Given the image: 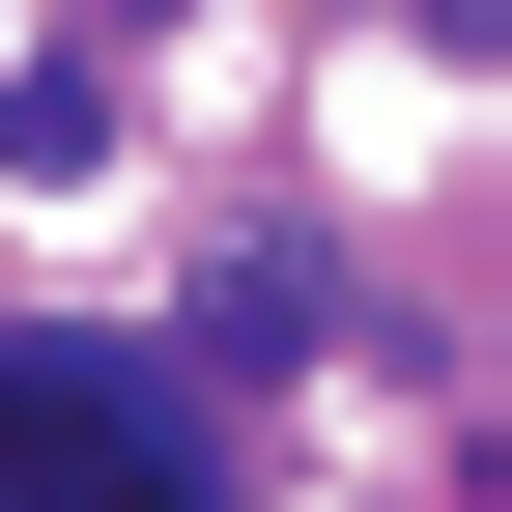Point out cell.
I'll return each instance as SVG.
<instances>
[{
  "instance_id": "6da1fadb",
  "label": "cell",
  "mask_w": 512,
  "mask_h": 512,
  "mask_svg": "<svg viewBox=\"0 0 512 512\" xmlns=\"http://www.w3.org/2000/svg\"><path fill=\"white\" fill-rule=\"evenodd\" d=\"M0 512H200V427L114 342H0Z\"/></svg>"
},
{
  "instance_id": "7a4b0ae2",
  "label": "cell",
  "mask_w": 512,
  "mask_h": 512,
  "mask_svg": "<svg viewBox=\"0 0 512 512\" xmlns=\"http://www.w3.org/2000/svg\"><path fill=\"white\" fill-rule=\"evenodd\" d=\"M427 29H456V57H484V0H427Z\"/></svg>"
},
{
  "instance_id": "3957f363",
  "label": "cell",
  "mask_w": 512,
  "mask_h": 512,
  "mask_svg": "<svg viewBox=\"0 0 512 512\" xmlns=\"http://www.w3.org/2000/svg\"><path fill=\"white\" fill-rule=\"evenodd\" d=\"M114 29H171V0H114Z\"/></svg>"
}]
</instances>
